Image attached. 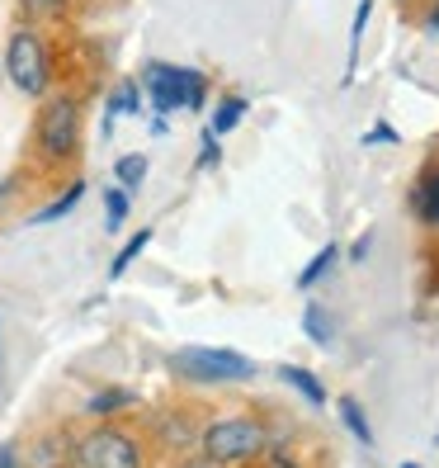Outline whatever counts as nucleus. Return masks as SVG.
I'll return each instance as SVG.
<instances>
[{
  "label": "nucleus",
  "instance_id": "393cba45",
  "mask_svg": "<svg viewBox=\"0 0 439 468\" xmlns=\"http://www.w3.org/2000/svg\"><path fill=\"white\" fill-rule=\"evenodd\" d=\"M402 468H421V463H402Z\"/></svg>",
  "mask_w": 439,
  "mask_h": 468
},
{
  "label": "nucleus",
  "instance_id": "0eeeda50",
  "mask_svg": "<svg viewBox=\"0 0 439 468\" xmlns=\"http://www.w3.org/2000/svg\"><path fill=\"white\" fill-rule=\"evenodd\" d=\"M411 208H416V218H425V223H439V171L425 176L416 185V195H411Z\"/></svg>",
  "mask_w": 439,
  "mask_h": 468
},
{
  "label": "nucleus",
  "instance_id": "9d476101",
  "mask_svg": "<svg viewBox=\"0 0 439 468\" xmlns=\"http://www.w3.org/2000/svg\"><path fill=\"white\" fill-rule=\"evenodd\" d=\"M137 398L128 393V388H104V393H95L90 402H86V411L90 417H114V411H128Z\"/></svg>",
  "mask_w": 439,
  "mask_h": 468
},
{
  "label": "nucleus",
  "instance_id": "2eb2a0df",
  "mask_svg": "<svg viewBox=\"0 0 439 468\" xmlns=\"http://www.w3.org/2000/svg\"><path fill=\"white\" fill-rule=\"evenodd\" d=\"M340 417H345V426L354 431V440H360V445H373V426H369V417L360 411V402H354V398H340Z\"/></svg>",
  "mask_w": 439,
  "mask_h": 468
},
{
  "label": "nucleus",
  "instance_id": "6ab92c4d",
  "mask_svg": "<svg viewBox=\"0 0 439 468\" xmlns=\"http://www.w3.org/2000/svg\"><path fill=\"white\" fill-rule=\"evenodd\" d=\"M104 208H109V228H123V218H128V195H123V189H109V195H104Z\"/></svg>",
  "mask_w": 439,
  "mask_h": 468
},
{
  "label": "nucleus",
  "instance_id": "aec40b11",
  "mask_svg": "<svg viewBox=\"0 0 439 468\" xmlns=\"http://www.w3.org/2000/svg\"><path fill=\"white\" fill-rule=\"evenodd\" d=\"M0 468H29V459L19 454V445H0Z\"/></svg>",
  "mask_w": 439,
  "mask_h": 468
},
{
  "label": "nucleus",
  "instance_id": "4be33fe9",
  "mask_svg": "<svg viewBox=\"0 0 439 468\" xmlns=\"http://www.w3.org/2000/svg\"><path fill=\"white\" fill-rule=\"evenodd\" d=\"M24 5H29V10H38V15H52V10H62L67 0H24Z\"/></svg>",
  "mask_w": 439,
  "mask_h": 468
},
{
  "label": "nucleus",
  "instance_id": "423d86ee",
  "mask_svg": "<svg viewBox=\"0 0 439 468\" xmlns=\"http://www.w3.org/2000/svg\"><path fill=\"white\" fill-rule=\"evenodd\" d=\"M147 80V100L161 109V114H171V109H204V76L199 71H184V67H171V62H152L142 71Z\"/></svg>",
  "mask_w": 439,
  "mask_h": 468
},
{
  "label": "nucleus",
  "instance_id": "9b49d317",
  "mask_svg": "<svg viewBox=\"0 0 439 468\" xmlns=\"http://www.w3.org/2000/svg\"><path fill=\"white\" fill-rule=\"evenodd\" d=\"M279 378L288 383V388H298V393H303L308 402H317V407L326 402V388H321V383H317V378H312L308 369H298V365H284V369H279Z\"/></svg>",
  "mask_w": 439,
  "mask_h": 468
},
{
  "label": "nucleus",
  "instance_id": "7ed1b4c3",
  "mask_svg": "<svg viewBox=\"0 0 439 468\" xmlns=\"http://www.w3.org/2000/svg\"><path fill=\"white\" fill-rule=\"evenodd\" d=\"M171 369L199 383H246L256 378V365L241 350H223V346H184L171 355Z\"/></svg>",
  "mask_w": 439,
  "mask_h": 468
},
{
  "label": "nucleus",
  "instance_id": "20e7f679",
  "mask_svg": "<svg viewBox=\"0 0 439 468\" xmlns=\"http://www.w3.org/2000/svg\"><path fill=\"white\" fill-rule=\"evenodd\" d=\"M5 71L15 80V90H24L29 100L47 95V80H52V52L34 29H15L5 43Z\"/></svg>",
  "mask_w": 439,
  "mask_h": 468
},
{
  "label": "nucleus",
  "instance_id": "f257e3e1",
  "mask_svg": "<svg viewBox=\"0 0 439 468\" xmlns=\"http://www.w3.org/2000/svg\"><path fill=\"white\" fill-rule=\"evenodd\" d=\"M67 468H147V450H142V440H137L132 431L99 421L86 435L71 440Z\"/></svg>",
  "mask_w": 439,
  "mask_h": 468
},
{
  "label": "nucleus",
  "instance_id": "4468645a",
  "mask_svg": "<svg viewBox=\"0 0 439 468\" xmlns=\"http://www.w3.org/2000/svg\"><path fill=\"white\" fill-rule=\"evenodd\" d=\"M80 199H86V185H71L62 199H52L47 208H38V213H34V223H57V218H67V213H71Z\"/></svg>",
  "mask_w": 439,
  "mask_h": 468
},
{
  "label": "nucleus",
  "instance_id": "f8f14e48",
  "mask_svg": "<svg viewBox=\"0 0 439 468\" xmlns=\"http://www.w3.org/2000/svg\"><path fill=\"white\" fill-rule=\"evenodd\" d=\"M137 109H142V86H137V80H119V86H114V100H109V119L137 114Z\"/></svg>",
  "mask_w": 439,
  "mask_h": 468
},
{
  "label": "nucleus",
  "instance_id": "a211bd4d",
  "mask_svg": "<svg viewBox=\"0 0 439 468\" xmlns=\"http://www.w3.org/2000/svg\"><path fill=\"white\" fill-rule=\"evenodd\" d=\"M331 265H336V246H326V251H317V261H312L303 274H298V289H312V284H317Z\"/></svg>",
  "mask_w": 439,
  "mask_h": 468
},
{
  "label": "nucleus",
  "instance_id": "ddd939ff",
  "mask_svg": "<svg viewBox=\"0 0 439 468\" xmlns=\"http://www.w3.org/2000/svg\"><path fill=\"white\" fill-rule=\"evenodd\" d=\"M369 15H373V0H360V5H354V24H350V62H345V80L354 76V62H360V38H364Z\"/></svg>",
  "mask_w": 439,
  "mask_h": 468
},
{
  "label": "nucleus",
  "instance_id": "f3484780",
  "mask_svg": "<svg viewBox=\"0 0 439 468\" xmlns=\"http://www.w3.org/2000/svg\"><path fill=\"white\" fill-rule=\"evenodd\" d=\"M147 241H152V232L142 228V232H137V237H132V241L123 246V251L114 256V265H109V280H119V274H123V270H128V265H132L137 256H142V251H147Z\"/></svg>",
  "mask_w": 439,
  "mask_h": 468
},
{
  "label": "nucleus",
  "instance_id": "b1692460",
  "mask_svg": "<svg viewBox=\"0 0 439 468\" xmlns=\"http://www.w3.org/2000/svg\"><path fill=\"white\" fill-rule=\"evenodd\" d=\"M430 29H434V34H439V5H434V10H430Z\"/></svg>",
  "mask_w": 439,
  "mask_h": 468
},
{
  "label": "nucleus",
  "instance_id": "412c9836",
  "mask_svg": "<svg viewBox=\"0 0 439 468\" xmlns=\"http://www.w3.org/2000/svg\"><path fill=\"white\" fill-rule=\"evenodd\" d=\"M364 143H397V128L392 123H373V133L364 137Z\"/></svg>",
  "mask_w": 439,
  "mask_h": 468
},
{
  "label": "nucleus",
  "instance_id": "1a4fd4ad",
  "mask_svg": "<svg viewBox=\"0 0 439 468\" xmlns=\"http://www.w3.org/2000/svg\"><path fill=\"white\" fill-rule=\"evenodd\" d=\"M246 104H251V100H241V95H227L223 104H217L213 123H208V137H223V133H232V128L241 123V114H246Z\"/></svg>",
  "mask_w": 439,
  "mask_h": 468
},
{
  "label": "nucleus",
  "instance_id": "f03ea898",
  "mask_svg": "<svg viewBox=\"0 0 439 468\" xmlns=\"http://www.w3.org/2000/svg\"><path fill=\"white\" fill-rule=\"evenodd\" d=\"M269 445V431L256 421V417H223L199 431V450L213 468L223 463H251L256 454H265Z\"/></svg>",
  "mask_w": 439,
  "mask_h": 468
},
{
  "label": "nucleus",
  "instance_id": "39448f33",
  "mask_svg": "<svg viewBox=\"0 0 439 468\" xmlns=\"http://www.w3.org/2000/svg\"><path fill=\"white\" fill-rule=\"evenodd\" d=\"M38 152L47 161H71L76 147H80V104L76 95H52L43 109H38Z\"/></svg>",
  "mask_w": 439,
  "mask_h": 468
},
{
  "label": "nucleus",
  "instance_id": "6e6552de",
  "mask_svg": "<svg viewBox=\"0 0 439 468\" xmlns=\"http://www.w3.org/2000/svg\"><path fill=\"white\" fill-rule=\"evenodd\" d=\"M114 176H119V189H123V195H132V189H142V180H147V156H142V152H128V156H119Z\"/></svg>",
  "mask_w": 439,
  "mask_h": 468
},
{
  "label": "nucleus",
  "instance_id": "dca6fc26",
  "mask_svg": "<svg viewBox=\"0 0 439 468\" xmlns=\"http://www.w3.org/2000/svg\"><path fill=\"white\" fill-rule=\"evenodd\" d=\"M303 322H308V336H312V346H331L336 341V326H331V317H326L317 303L303 313Z\"/></svg>",
  "mask_w": 439,
  "mask_h": 468
},
{
  "label": "nucleus",
  "instance_id": "5701e85b",
  "mask_svg": "<svg viewBox=\"0 0 439 468\" xmlns=\"http://www.w3.org/2000/svg\"><path fill=\"white\" fill-rule=\"evenodd\" d=\"M180 468H213V463H208V459H204V454H199V459H184V463H180Z\"/></svg>",
  "mask_w": 439,
  "mask_h": 468
}]
</instances>
